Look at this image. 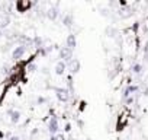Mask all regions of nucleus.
Returning a JSON list of instances; mask_svg holds the SVG:
<instances>
[{
    "mask_svg": "<svg viewBox=\"0 0 148 140\" xmlns=\"http://www.w3.org/2000/svg\"><path fill=\"white\" fill-rule=\"evenodd\" d=\"M2 37H3V31L0 29V40H2Z\"/></svg>",
    "mask_w": 148,
    "mask_h": 140,
    "instance_id": "nucleus-19",
    "label": "nucleus"
},
{
    "mask_svg": "<svg viewBox=\"0 0 148 140\" xmlns=\"http://www.w3.org/2000/svg\"><path fill=\"white\" fill-rule=\"evenodd\" d=\"M54 92H55L57 99H58L60 102H62V104L68 102L70 98H71V95L68 94V91H67L65 88H54Z\"/></svg>",
    "mask_w": 148,
    "mask_h": 140,
    "instance_id": "nucleus-2",
    "label": "nucleus"
},
{
    "mask_svg": "<svg viewBox=\"0 0 148 140\" xmlns=\"http://www.w3.org/2000/svg\"><path fill=\"white\" fill-rule=\"evenodd\" d=\"M26 51H28L26 47H23V45H18V47H15L13 51H12V58H13L15 61H21V60L23 58V55L26 54Z\"/></svg>",
    "mask_w": 148,
    "mask_h": 140,
    "instance_id": "nucleus-4",
    "label": "nucleus"
},
{
    "mask_svg": "<svg viewBox=\"0 0 148 140\" xmlns=\"http://www.w3.org/2000/svg\"><path fill=\"white\" fill-rule=\"evenodd\" d=\"M47 127H48V131L51 136H55L60 133V120L57 115H49V118L47 120Z\"/></svg>",
    "mask_w": 148,
    "mask_h": 140,
    "instance_id": "nucleus-1",
    "label": "nucleus"
},
{
    "mask_svg": "<svg viewBox=\"0 0 148 140\" xmlns=\"http://www.w3.org/2000/svg\"><path fill=\"white\" fill-rule=\"evenodd\" d=\"M47 102H48V99L45 96H38L36 98V104L38 105H42V104H47Z\"/></svg>",
    "mask_w": 148,
    "mask_h": 140,
    "instance_id": "nucleus-15",
    "label": "nucleus"
},
{
    "mask_svg": "<svg viewBox=\"0 0 148 140\" xmlns=\"http://www.w3.org/2000/svg\"><path fill=\"white\" fill-rule=\"evenodd\" d=\"M6 114L9 115V118H10V123L12 124H18L19 121H21V111H18V110H15V108H9L8 111H6Z\"/></svg>",
    "mask_w": 148,
    "mask_h": 140,
    "instance_id": "nucleus-7",
    "label": "nucleus"
},
{
    "mask_svg": "<svg viewBox=\"0 0 148 140\" xmlns=\"http://www.w3.org/2000/svg\"><path fill=\"white\" fill-rule=\"evenodd\" d=\"M0 121H2V118H0Z\"/></svg>",
    "mask_w": 148,
    "mask_h": 140,
    "instance_id": "nucleus-20",
    "label": "nucleus"
},
{
    "mask_svg": "<svg viewBox=\"0 0 148 140\" xmlns=\"http://www.w3.org/2000/svg\"><path fill=\"white\" fill-rule=\"evenodd\" d=\"M65 44H67L65 45L67 48L74 51V48L77 47V37H76V34H68L67 38H65Z\"/></svg>",
    "mask_w": 148,
    "mask_h": 140,
    "instance_id": "nucleus-9",
    "label": "nucleus"
},
{
    "mask_svg": "<svg viewBox=\"0 0 148 140\" xmlns=\"http://www.w3.org/2000/svg\"><path fill=\"white\" fill-rule=\"evenodd\" d=\"M58 54H60L61 61H64V63H68V61L73 58V50H70V48H67V47H61V48L58 50Z\"/></svg>",
    "mask_w": 148,
    "mask_h": 140,
    "instance_id": "nucleus-5",
    "label": "nucleus"
},
{
    "mask_svg": "<svg viewBox=\"0 0 148 140\" xmlns=\"http://www.w3.org/2000/svg\"><path fill=\"white\" fill-rule=\"evenodd\" d=\"M67 64V69L70 70V73H71V76L73 75H77L79 72H80V69H82V64H80V60L79 58H71L68 63H65Z\"/></svg>",
    "mask_w": 148,
    "mask_h": 140,
    "instance_id": "nucleus-3",
    "label": "nucleus"
},
{
    "mask_svg": "<svg viewBox=\"0 0 148 140\" xmlns=\"http://www.w3.org/2000/svg\"><path fill=\"white\" fill-rule=\"evenodd\" d=\"M8 140H21V137L19 136H9Z\"/></svg>",
    "mask_w": 148,
    "mask_h": 140,
    "instance_id": "nucleus-17",
    "label": "nucleus"
},
{
    "mask_svg": "<svg viewBox=\"0 0 148 140\" xmlns=\"http://www.w3.org/2000/svg\"><path fill=\"white\" fill-rule=\"evenodd\" d=\"M36 3H32V2H28V0H19V2H16V9H18V12H28L32 6H35Z\"/></svg>",
    "mask_w": 148,
    "mask_h": 140,
    "instance_id": "nucleus-6",
    "label": "nucleus"
},
{
    "mask_svg": "<svg viewBox=\"0 0 148 140\" xmlns=\"http://www.w3.org/2000/svg\"><path fill=\"white\" fill-rule=\"evenodd\" d=\"M65 70H67V64L64 63V61H57V64H55V75H58V76H62L64 73H65Z\"/></svg>",
    "mask_w": 148,
    "mask_h": 140,
    "instance_id": "nucleus-11",
    "label": "nucleus"
},
{
    "mask_svg": "<svg viewBox=\"0 0 148 140\" xmlns=\"http://www.w3.org/2000/svg\"><path fill=\"white\" fill-rule=\"evenodd\" d=\"M131 70H132V75H138L139 76L142 73V70H144V66L141 63H134L131 66Z\"/></svg>",
    "mask_w": 148,
    "mask_h": 140,
    "instance_id": "nucleus-12",
    "label": "nucleus"
},
{
    "mask_svg": "<svg viewBox=\"0 0 148 140\" xmlns=\"http://www.w3.org/2000/svg\"><path fill=\"white\" fill-rule=\"evenodd\" d=\"M0 139H5V133L2 130H0Z\"/></svg>",
    "mask_w": 148,
    "mask_h": 140,
    "instance_id": "nucleus-18",
    "label": "nucleus"
},
{
    "mask_svg": "<svg viewBox=\"0 0 148 140\" xmlns=\"http://www.w3.org/2000/svg\"><path fill=\"white\" fill-rule=\"evenodd\" d=\"M61 22H62V25H64V26L70 28V26H73V24H74V16H73L71 13H65V15H62Z\"/></svg>",
    "mask_w": 148,
    "mask_h": 140,
    "instance_id": "nucleus-10",
    "label": "nucleus"
},
{
    "mask_svg": "<svg viewBox=\"0 0 148 140\" xmlns=\"http://www.w3.org/2000/svg\"><path fill=\"white\" fill-rule=\"evenodd\" d=\"M49 140H65V136H64L62 133H58V134H55V136H51Z\"/></svg>",
    "mask_w": 148,
    "mask_h": 140,
    "instance_id": "nucleus-14",
    "label": "nucleus"
},
{
    "mask_svg": "<svg viewBox=\"0 0 148 140\" xmlns=\"http://www.w3.org/2000/svg\"><path fill=\"white\" fill-rule=\"evenodd\" d=\"M106 34H108V37L115 38V37L118 35V29H115L113 26H108V28H106Z\"/></svg>",
    "mask_w": 148,
    "mask_h": 140,
    "instance_id": "nucleus-13",
    "label": "nucleus"
},
{
    "mask_svg": "<svg viewBox=\"0 0 148 140\" xmlns=\"http://www.w3.org/2000/svg\"><path fill=\"white\" fill-rule=\"evenodd\" d=\"M45 16L49 19V21H57L58 16H60V9H58V5L49 8L48 10H45Z\"/></svg>",
    "mask_w": 148,
    "mask_h": 140,
    "instance_id": "nucleus-8",
    "label": "nucleus"
},
{
    "mask_svg": "<svg viewBox=\"0 0 148 140\" xmlns=\"http://www.w3.org/2000/svg\"><path fill=\"white\" fill-rule=\"evenodd\" d=\"M64 131H65V133H70V131H71V124H70V123H67V124L64 125Z\"/></svg>",
    "mask_w": 148,
    "mask_h": 140,
    "instance_id": "nucleus-16",
    "label": "nucleus"
}]
</instances>
